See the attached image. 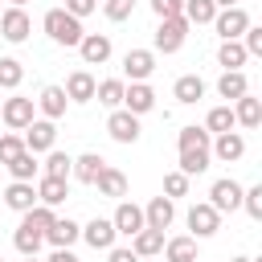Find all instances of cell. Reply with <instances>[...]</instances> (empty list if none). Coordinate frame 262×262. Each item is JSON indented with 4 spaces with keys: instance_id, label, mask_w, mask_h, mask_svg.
Here are the masks:
<instances>
[{
    "instance_id": "5",
    "label": "cell",
    "mask_w": 262,
    "mask_h": 262,
    "mask_svg": "<svg viewBox=\"0 0 262 262\" xmlns=\"http://www.w3.org/2000/svg\"><path fill=\"white\" fill-rule=\"evenodd\" d=\"M246 25H250V12H246L242 4H233V8H217V16H213V29H217L221 41H237V37L246 33Z\"/></svg>"
},
{
    "instance_id": "20",
    "label": "cell",
    "mask_w": 262,
    "mask_h": 262,
    "mask_svg": "<svg viewBox=\"0 0 262 262\" xmlns=\"http://www.w3.org/2000/svg\"><path fill=\"white\" fill-rule=\"evenodd\" d=\"M82 237H86V246H94V250H111L119 233H115L111 217H94V221H86V225H82Z\"/></svg>"
},
{
    "instance_id": "35",
    "label": "cell",
    "mask_w": 262,
    "mask_h": 262,
    "mask_svg": "<svg viewBox=\"0 0 262 262\" xmlns=\"http://www.w3.org/2000/svg\"><path fill=\"white\" fill-rule=\"evenodd\" d=\"M237 123H233V106L225 102V106H213L209 115H205V131L209 135H221V131H233Z\"/></svg>"
},
{
    "instance_id": "26",
    "label": "cell",
    "mask_w": 262,
    "mask_h": 262,
    "mask_svg": "<svg viewBox=\"0 0 262 262\" xmlns=\"http://www.w3.org/2000/svg\"><path fill=\"white\" fill-rule=\"evenodd\" d=\"M176 164H180L184 176H201V172L213 164V151H209V147H180V160H176Z\"/></svg>"
},
{
    "instance_id": "50",
    "label": "cell",
    "mask_w": 262,
    "mask_h": 262,
    "mask_svg": "<svg viewBox=\"0 0 262 262\" xmlns=\"http://www.w3.org/2000/svg\"><path fill=\"white\" fill-rule=\"evenodd\" d=\"M229 262H254V258H246V254H237V258H229Z\"/></svg>"
},
{
    "instance_id": "31",
    "label": "cell",
    "mask_w": 262,
    "mask_h": 262,
    "mask_svg": "<svg viewBox=\"0 0 262 262\" xmlns=\"http://www.w3.org/2000/svg\"><path fill=\"white\" fill-rule=\"evenodd\" d=\"M123 90H127V82H123V78H106V82H98V86H94V98H98L102 106H111V111H115V106H123Z\"/></svg>"
},
{
    "instance_id": "8",
    "label": "cell",
    "mask_w": 262,
    "mask_h": 262,
    "mask_svg": "<svg viewBox=\"0 0 262 262\" xmlns=\"http://www.w3.org/2000/svg\"><path fill=\"white\" fill-rule=\"evenodd\" d=\"M106 131H111V139H115V143H135V139H139V115H131V111L115 106V111L106 115Z\"/></svg>"
},
{
    "instance_id": "40",
    "label": "cell",
    "mask_w": 262,
    "mask_h": 262,
    "mask_svg": "<svg viewBox=\"0 0 262 262\" xmlns=\"http://www.w3.org/2000/svg\"><path fill=\"white\" fill-rule=\"evenodd\" d=\"M188 180H192V176H184L180 168H176V172H168V176H164V196H168V201L188 196Z\"/></svg>"
},
{
    "instance_id": "42",
    "label": "cell",
    "mask_w": 262,
    "mask_h": 262,
    "mask_svg": "<svg viewBox=\"0 0 262 262\" xmlns=\"http://www.w3.org/2000/svg\"><path fill=\"white\" fill-rule=\"evenodd\" d=\"M237 41L246 45V53H250V57H262V25H254V20H250V25H246V33H242Z\"/></svg>"
},
{
    "instance_id": "52",
    "label": "cell",
    "mask_w": 262,
    "mask_h": 262,
    "mask_svg": "<svg viewBox=\"0 0 262 262\" xmlns=\"http://www.w3.org/2000/svg\"><path fill=\"white\" fill-rule=\"evenodd\" d=\"M25 262H41V258H37V254H29V258H25Z\"/></svg>"
},
{
    "instance_id": "34",
    "label": "cell",
    "mask_w": 262,
    "mask_h": 262,
    "mask_svg": "<svg viewBox=\"0 0 262 262\" xmlns=\"http://www.w3.org/2000/svg\"><path fill=\"white\" fill-rule=\"evenodd\" d=\"M184 20L188 25H213V16H217V4L213 0H184Z\"/></svg>"
},
{
    "instance_id": "47",
    "label": "cell",
    "mask_w": 262,
    "mask_h": 262,
    "mask_svg": "<svg viewBox=\"0 0 262 262\" xmlns=\"http://www.w3.org/2000/svg\"><path fill=\"white\" fill-rule=\"evenodd\" d=\"M106 262H139V258H135L131 246H111V250H106Z\"/></svg>"
},
{
    "instance_id": "24",
    "label": "cell",
    "mask_w": 262,
    "mask_h": 262,
    "mask_svg": "<svg viewBox=\"0 0 262 262\" xmlns=\"http://www.w3.org/2000/svg\"><path fill=\"white\" fill-rule=\"evenodd\" d=\"M172 94H176V102L192 106V102H201V98H205V78H201V74H180V78H176V86H172Z\"/></svg>"
},
{
    "instance_id": "54",
    "label": "cell",
    "mask_w": 262,
    "mask_h": 262,
    "mask_svg": "<svg viewBox=\"0 0 262 262\" xmlns=\"http://www.w3.org/2000/svg\"><path fill=\"white\" fill-rule=\"evenodd\" d=\"M0 12H4V4H0Z\"/></svg>"
},
{
    "instance_id": "14",
    "label": "cell",
    "mask_w": 262,
    "mask_h": 262,
    "mask_svg": "<svg viewBox=\"0 0 262 262\" xmlns=\"http://www.w3.org/2000/svg\"><path fill=\"white\" fill-rule=\"evenodd\" d=\"M111 225H115V233H119V237H135V233L143 229V209H139L135 201H119V209H115Z\"/></svg>"
},
{
    "instance_id": "2",
    "label": "cell",
    "mask_w": 262,
    "mask_h": 262,
    "mask_svg": "<svg viewBox=\"0 0 262 262\" xmlns=\"http://www.w3.org/2000/svg\"><path fill=\"white\" fill-rule=\"evenodd\" d=\"M33 119H37V102H33V98H25V94L0 98V123H4L8 131H25Z\"/></svg>"
},
{
    "instance_id": "16",
    "label": "cell",
    "mask_w": 262,
    "mask_h": 262,
    "mask_svg": "<svg viewBox=\"0 0 262 262\" xmlns=\"http://www.w3.org/2000/svg\"><path fill=\"white\" fill-rule=\"evenodd\" d=\"M123 111H131V115L156 111V90H151L147 82H131V86L123 90Z\"/></svg>"
},
{
    "instance_id": "23",
    "label": "cell",
    "mask_w": 262,
    "mask_h": 262,
    "mask_svg": "<svg viewBox=\"0 0 262 262\" xmlns=\"http://www.w3.org/2000/svg\"><path fill=\"white\" fill-rule=\"evenodd\" d=\"M82 237V225L78 221H70V217H53V225L45 229V242L57 250V246H74Z\"/></svg>"
},
{
    "instance_id": "56",
    "label": "cell",
    "mask_w": 262,
    "mask_h": 262,
    "mask_svg": "<svg viewBox=\"0 0 262 262\" xmlns=\"http://www.w3.org/2000/svg\"><path fill=\"white\" fill-rule=\"evenodd\" d=\"M0 262H4V258H0Z\"/></svg>"
},
{
    "instance_id": "15",
    "label": "cell",
    "mask_w": 262,
    "mask_h": 262,
    "mask_svg": "<svg viewBox=\"0 0 262 262\" xmlns=\"http://www.w3.org/2000/svg\"><path fill=\"white\" fill-rule=\"evenodd\" d=\"M94 86H98V82H94V74H90V70H74V74L66 78V86H61V90H66V98H70V102H78V106H82V102H94Z\"/></svg>"
},
{
    "instance_id": "6",
    "label": "cell",
    "mask_w": 262,
    "mask_h": 262,
    "mask_svg": "<svg viewBox=\"0 0 262 262\" xmlns=\"http://www.w3.org/2000/svg\"><path fill=\"white\" fill-rule=\"evenodd\" d=\"M20 139H25V151L41 156V151H49V147L57 143V123H53V119H33Z\"/></svg>"
},
{
    "instance_id": "49",
    "label": "cell",
    "mask_w": 262,
    "mask_h": 262,
    "mask_svg": "<svg viewBox=\"0 0 262 262\" xmlns=\"http://www.w3.org/2000/svg\"><path fill=\"white\" fill-rule=\"evenodd\" d=\"M213 4H217V8H233L237 0H213Z\"/></svg>"
},
{
    "instance_id": "43",
    "label": "cell",
    "mask_w": 262,
    "mask_h": 262,
    "mask_svg": "<svg viewBox=\"0 0 262 262\" xmlns=\"http://www.w3.org/2000/svg\"><path fill=\"white\" fill-rule=\"evenodd\" d=\"M242 209H246L254 221H262V184H254V188H242Z\"/></svg>"
},
{
    "instance_id": "12",
    "label": "cell",
    "mask_w": 262,
    "mask_h": 262,
    "mask_svg": "<svg viewBox=\"0 0 262 262\" xmlns=\"http://www.w3.org/2000/svg\"><path fill=\"white\" fill-rule=\"evenodd\" d=\"M123 74H127L131 82H147V78L156 74V53H151V49H127V53H123Z\"/></svg>"
},
{
    "instance_id": "48",
    "label": "cell",
    "mask_w": 262,
    "mask_h": 262,
    "mask_svg": "<svg viewBox=\"0 0 262 262\" xmlns=\"http://www.w3.org/2000/svg\"><path fill=\"white\" fill-rule=\"evenodd\" d=\"M45 262H78V254H74L70 246H57V250H53V254H49Z\"/></svg>"
},
{
    "instance_id": "10",
    "label": "cell",
    "mask_w": 262,
    "mask_h": 262,
    "mask_svg": "<svg viewBox=\"0 0 262 262\" xmlns=\"http://www.w3.org/2000/svg\"><path fill=\"white\" fill-rule=\"evenodd\" d=\"M188 229H192V237H213V233L221 229V213H217L209 201H196V205L188 209Z\"/></svg>"
},
{
    "instance_id": "21",
    "label": "cell",
    "mask_w": 262,
    "mask_h": 262,
    "mask_svg": "<svg viewBox=\"0 0 262 262\" xmlns=\"http://www.w3.org/2000/svg\"><path fill=\"white\" fill-rule=\"evenodd\" d=\"M4 205H8L12 213L33 209V205H37V188H33V180H12V184L4 188Z\"/></svg>"
},
{
    "instance_id": "18",
    "label": "cell",
    "mask_w": 262,
    "mask_h": 262,
    "mask_svg": "<svg viewBox=\"0 0 262 262\" xmlns=\"http://www.w3.org/2000/svg\"><path fill=\"white\" fill-rule=\"evenodd\" d=\"M33 102H37L41 119H53V123H57V119L66 115V106H70V98H66V90H61V86H45Z\"/></svg>"
},
{
    "instance_id": "28",
    "label": "cell",
    "mask_w": 262,
    "mask_h": 262,
    "mask_svg": "<svg viewBox=\"0 0 262 262\" xmlns=\"http://www.w3.org/2000/svg\"><path fill=\"white\" fill-rule=\"evenodd\" d=\"M131 250H135V258H160V250H164V233L143 225V229L131 237Z\"/></svg>"
},
{
    "instance_id": "44",
    "label": "cell",
    "mask_w": 262,
    "mask_h": 262,
    "mask_svg": "<svg viewBox=\"0 0 262 262\" xmlns=\"http://www.w3.org/2000/svg\"><path fill=\"white\" fill-rule=\"evenodd\" d=\"M102 12H106V20H127L135 12V0H102Z\"/></svg>"
},
{
    "instance_id": "45",
    "label": "cell",
    "mask_w": 262,
    "mask_h": 262,
    "mask_svg": "<svg viewBox=\"0 0 262 262\" xmlns=\"http://www.w3.org/2000/svg\"><path fill=\"white\" fill-rule=\"evenodd\" d=\"M180 8H184V0H151V12L164 20V16H180Z\"/></svg>"
},
{
    "instance_id": "3",
    "label": "cell",
    "mask_w": 262,
    "mask_h": 262,
    "mask_svg": "<svg viewBox=\"0 0 262 262\" xmlns=\"http://www.w3.org/2000/svg\"><path fill=\"white\" fill-rule=\"evenodd\" d=\"M188 29H192V25L184 20V12H180V16H164V20H160V29H156V41H151V45H156L151 53H176V49L184 45Z\"/></svg>"
},
{
    "instance_id": "19",
    "label": "cell",
    "mask_w": 262,
    "mask_h": 262,
    "mask_svg": "<svg viewBox=\"0 0 262 262\" xmlns=\"http://www.w3.org/2000/svg\"><path fill=\"white\" fill-rule=\"evenodd\" d=\"M233 123H237V127H246V131L262 127V98H254V94L233 98Z\"/></svg>"
},
{
    "instance_id": "32",
    "label": "cell",
    "mask_w": 262,
    "mask_h": 262,
    "mask_svg": "<svg viewBox=\"0 0 262 262\" xmlns=\"http://www.w3.org/2000/svg\"><path fill=\"white\" fill-rule=\"evenodd\" d=\"M4 168H8V176H12V180H37V172H41V164H37V156H33V151H20V156H16V160H8Z\"/></svg>"
},
{
    "instance_id": "4",
    "label": "cell",
    "mask_w": 262,
    "mask_h": 262,
    "mask_svg": "<svg viewBox=\"0 0 262 262\" xmlns=\"http://www.w3.org/2000/svg\"><path fill=\"white\" fill-rule=\"evenodd\" d=\"M29 33H33L29 12H25V8H16V4H8V8L0 12V37H4L8 45H20V41H29Z\"/></svg>"
},
{
    "instance_id": "36",
    "label": "cell",
    "mask_w": 262,
    "mask_h": 262,
    "mask_svg": "<svg viewBox=\"0 0 262 262\" xmlns=\"http://www.w3.org/2000/svg\"><path fill=\"white\" fill-rule=\"evenodd\" d=\"M25 82V66L16 57H0V90H16Z\"/></svg>"
},
{
    "instance_id": "38",
    "label": "cell",
    "mask_w": 262,
    "mask_h": 262,
    "mask_svg": "<svg viewBox=\"0 0 262 262\" xmlns=\"http://www.w3.org/2000/svg\"><path fill=\"white\" fill-rule=\"evenodd\" d=\"M70 168H74V156L57 151V147L45 151V176H66V180H70Z\"/></svg>"
},
{
    "instance_id": "25",
    "label": "cell",
    "mask_w": 262,
    "mask_h": 262,
    "mask_svg": "<svg viewBox=\"0 0 262 262\" xmlns=\"http://www.w3.org/2000/svg\"><path fill=\"white\" fill-rule=\"evenodd\" d=\"M102 168H106V160H102L98 151H82V156L74 160V168H70V176H74V180H82V184H94Z\"/></svg>"
},
{
    "instance_id": "53",
    "label": "cell",
    "mask_w": 262,
    "mask_h": 262,
    "mask_svg": "<svg viewBox=\"0 0 262 262\" xmlns=\"http://www.w3.org/2000/svg\"><path fill=\"white\" fill-rule=\"evenodd\" d=\"M139 262H164V258H139Z\"/></svg>"
},
{
    "instance_id": "22",
    "label": "cell",
    "mask_w": 262,
    "mask_h": 262,
    "mask_svg": "<svg viewBox=\"0 0 262 262\" xmlns=\"http://www.w3.org/2000/svg\"><path fill=\"white\" fill-rule=\"evenodd\" d=\"M164 262H196V237L192 233H180V237H168L164 250H160Z\"/></svg>"
},
{
    "instance_id": "51",
    "label": "cell",
    "mask_w": 262,
    "mask_h": 262,
    "mask_svg": "<svg viewBox=\"0 0 262 262\" xmlns=\"http://www.w3.org/2000/svg\"><path fill=\"white\" fill-rule=\"evenodd\" d=\"M8 4H16V8H25V4H29V0H8Z\"/></svg>"
},
{
    "instance_id": "7",
    "label": "cell",
    "mask_w": 262,
    "mask_h": 262,
    "mask_svg": "<svg viewBox=\"0 0 262 262\" xmlns=\"http://www.w3.org/2000/svg\"><path fill=\"white\" fill-rule=\"evenodd\" d=\"M74 49L82 53V61H86V66H106V61H111V53H115V45H111V37H106V33H82V41H78Z\"/></svg>"
},
{
    "instance_id": "41",
    "label": "cell",
    "mask_w": 262,
    "mask_h": 262,
    "mask_svg": "<svg viewBox=\"0 0 262 262\" xmlns=\"http://www.w3.org/2000/svg\"><path fill=\"white\" fill-rule=\"evenodd\" d=\"M25 151V139L16 135V131H0V164H8V160H16Z\"/></svg>"
},
{
    "instance_id": "55",
    "label": "cell",
    "mask_w": 262,
    "mask_h": 262,
    "mask_svg": "<svg viewBox=\"0 0 262 262\" xmlns=\"http://www.w3.org/2000/svg\"><path fill=\"white\" fill-rule=\"evenodd\" d=\"M0 94H4V90H0Z\"/></svg>"
},
{
    "instance_id": "11",
    "label": "cell",
    "mask_w": 262,
    "mask_h": 262,
    "mask_svg": "<svg viewBox=\"0 0 262 262\" xmlns=\"http://www.w3.org/2000/svg\"><path fill=\"white\" fill-rule=\"evenodd\" d=\"M209 151H213L221 164H237V160L246 156V135H242L237 127H233V131H221V135L209 143Z\"/></svg>"
},
{
    "instance_id": "1",
    "label": "cell",
    "mask_w": 262,
    "mask_h": 262,
    "mask_svg": "<svg viewBox=\"0 0 262 262\" xmlns=\"http://www.w3.org/2000/svg\"><path fill=\"white\" fill-rule=\"evenodd\" d=\"M41 29L49 33V41H53V45H66V49H74V45L82 41V33H86V29H82V20H78V16H70L66 8H49V12H45V20H41Z\"/></svg>"
},
{
    "instance_id": "17",
    "label": "cell",
    "mask_w": 262,
    "mask_h": 262,
    "mask_svg": "<svg viewBox=\"0 0 262 262\" xmlns=\"http://www.w3.org/2000/svg\"><path fill=\"white\" fill-rule=\"evenodd\" d=\"M33 188H37V201L49 205V209H57V205L70 196V180H66V176H45V172H41V180H37Z\"/></svg>"
},
{
    "instance_id": "30",
    "label": "cell",
    "mask_w": 262,
    "mask_h": 262,
    "mask_svg": "<svg viewBox=\"0 0 262 262\" xmlns=\"http://www.w3.org/2000/svg\"><path fill=\"white\" fill-rule=\"evenodd\" d=\"M246 61H250V53H246L242 41H221V45H217V66H225V70H242Z\"/></svg>"
},
{
    "instance_id": "39",
    "label": "cell",
    "mask_w": 262,
    "mask_h": 262,
    "mask_svg": "<svg viewBox=\"0 0 262 262\" xmlns=\"http://www.w3.org/2000/svg\"><path fill=\"white\" fill-rule=\"evenodd\" d=\"M41 242H45V237H41L37 229H29V225H16V233H12V246H16L25 258H29V254H37V250H41Z\"/></svg>"
},
{
    "instance_id": "27",
    "label": "cell",
    "mask_w": 262,
    "mask_h": 262,
    "mask_svg": "<svg viewBox=\"0 0 262 262\" xmlns=\"http://www.w3.org/2000/svg\"><path fill=\"white\" fill-rule=\"evenodd\" d=\"M94 188H98V196H115V201H119V196H127V176H123L119 168H111V164H106V168L98 172Z\"/></svg>"
},
{
    "instance_id": "9",
    "label": "cell",
    "mask_w": 262,
    "mask_h": 262,
    "mask_svg": "<svg viewBox=\"0 0 262 262\" xmlns=\"http://www.w3.org/2000/svg\"><path fill=\"white\" fill-rule=\"evenodd\" d=\"M209 205H213L217 213H233V209H242V184L229 180V176L213 180V188H209Z\"/></svg>"
},
{
    "instance_id": "29",
    "label": "cell",
    "mask_w": 262,
    "mask_h": 262,
    "mask_svg": "<svg viewBox=\"0 0 262 262\" xmlns=\"http://www.w3.org/2000/svg\"><path fill=\"white\" fill-rule=\"evenodd\" d=\"M217 94H221L225 102H233V98L250 94V82H246V74H242V70H225V74L217 78Z\"/></svg>"
},
{
    "instance_id": "37",
    "label": "cell",
    "mask_w": 262,
    "mask_h": 262,
    "mask_svg": "<svg viewBox=\"0 0 262 262\" xmlns=\"http://www.w3.org/2000/svg\"><path fill=\"white\" fill-rule=\"evenodd\" d=\"M209 143H213V135H209L205 127H196V123L176 131V147H209Z\"/></svg>"
},
{
    "instance_id": "57",
    "label": "cell",
    "mask_w": 262,
    "mask_h": 262,
    "mask_svg": "<svg viewBox=\"0 0 262 262\" xmlns=\"http://www.w3.org/2000/svg\"><path fill=\"white\" fill-rule=\"evenodd\" d=\"M196 262H201V258H196Z\"/></svg>"
},
{
    "instance_id": "46",
    "label": "cell",
    "mask_w": 262,
    "mask_h": 262,
    "mask_svg": "<svg viewBox=\"0 0 262 262\" xmlns=\"http://www.w3.org/2000/svg\"><path fill=\"white\" fill-rule=\"evenodd\" d=\"M94 8H98V0H66V12H70V16H78V20H86Z\"/></svg>"
},
{
    "instance_id": "33",
    "label": "cell",
    "mask_w": 262,
    "mask_h": 262,
    "mask_svg": "<svg viewBox=\"0 0 262 262\" xmlns=\"http://www.w3.org/2000/svg\"><path fill=\"white\" fill-rule=\"evenodd\" d=\"M53 217H57V213H53L49 205H41V201H37L33 209H25V213H20V225H29V229H37V233L45 237V229L53 225Z\"/></svg>"
},
{
    "instance_id": "13",
    "label": "cell",
    "mask_w": 262,
    "mask_h": 262,
    "mask_svg": "<svg viewBox=\"0 0 262 262\" xmlns=\"http://www.w3.org/2000/svg\"><path fill=\"white\" fill-rule=\"evenodd\" d=\"M172 221H176V201H168V196H151V201L143 205V225H147V229H160V233H164Z\"/></svg>"
}]
</instances>
